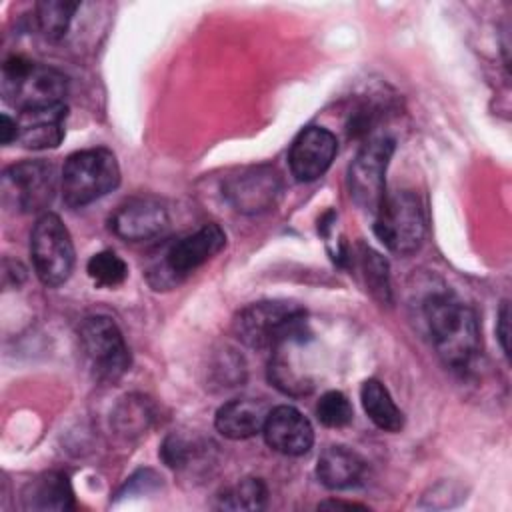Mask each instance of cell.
I'll list each match as a JSON object with an SVG mask.
<instances>
[{"instance_id":"cell-1","label":"cell","mask_w":512,"mask_h":512,"mask_svg":"<svg viewBox=\"0 0 512 512\" xmlns=\"http://www.w3.org/2000/svg\"><path fill=\"white\" fill-rule=\"evenodd\" d=\"M424 318L438 356L450 368H466L480 352L476 312L452 294H434L424 304Z\"/></svg>"},{"instance_id":"cell-2","label":"cell","mask_w":512,"mask_h":512,"mask_svg":"<svg viewBox=\"0 0 512 512\" xmlns=\"http://www.w3.org/2000/svg\"><path fill=\"white\" fill-rule=\"evenodd\" d=\"M232 330L242 344L256 350H274L288 340L310 336L306 310L286 300L248 304L236 314Z\"/></svg>"},{"instance_id":"cell-3","label":"cell","mask_w":512,"mask_h":512,"mask_svg":"<svg viewBox=\"0 0 512 512\" xmlns=\"http://www.w3.org/2000/svg\"><path fill=\"white\" fill-rule=\"evenodd\" d=\"M224 246V230L218 224H204L188 236L162 244L148 262L146 278L154 290L174 288L186 276L214 258Z\"/></svg>"},{"instance_id":"cell-4","label":"cell","mask_w":512,"mask_h":512,"mask_svg":"<svg viewBox=\"0 0 512 512\" xmlns=\"http://www.w3.org/2000/svg\"><path fill=\"white\" fill-rule=\"evenodd\" d=\"M120 184V166L108 148H88L66 158L62 168V198L72 208H82Z\"/></svg>"},{"instance_id":"cell-5","label":"cell","mask_w":512,"mask_h":512,"mask_svg":"<svg viewBox=\"0 0 512 512\" xmlns=\"http://www.w3.org/2000/svg\"><path fill=\"white\" fill-rule=\"evenodd\" d=\"M66 76L54 68L12 56L2 66V96L14 108L30 110L64 102Z\"/></svg>"},{"instance_id":"cell-6","label":"cell","mask_w":512,"mask_h":512,"mask_svg":"<svg viewBox=\"0 0 512 512\" xmlns=\"http://www.w3.org/2000/svg\"><path fill=\"white\" fill-rule=\"evenodd\" d=\"M374 232L394 254L408 256L416 252L426 234L424 208L418 196L408 190L386 194L384 202L376 210Z\"/></svg>"},{"instance_id":"cell-7","label":"cell","mask_w":512,"mask_h":512,"mask_svg":"<svg viewBox=\"0 0 512 512\" xmlns=\"http://www.w3.org/2000/svg\"><path fill=\"white\" fill-rule=\"evenodd\" d=\"M30 254L36 276L46 286L64 284L74 268V244L58 214L44 212L30 234Z\"/></svg>"},{"instance_id":"cell-8","label":"cell","mask_w":512,"mask_h":512,"mask_svg":"<svg viewBox=\"0 0 512 512\" xmlns=\"http://www.w3.org/2000/svg\"><path fill=\"white\" fill-rule=\"evenodd\" d=\"M80 346L98 380L116 382L130 366L124 336L110 316H88L80 324Z\"/></svg>"},{"instance_id":"cell-9","label":"cell","mask_w":512,"mask_h":512,"mask_svg":"<svg viewBox=\"0 0 512 512\" xmlns=\"http://www.w3.org/2000/svg\"><path fill=\"white\" fill-rule=\"evenodd\" d=\"M394 154V140L378 134L368 138L358 150L348 170V188L352 200L376 214L386 198V168Z\"/></svg>"},{"instance_id":"cell-10","label":"cell","mask_w":512,"mask_h":512,"mask_svg":"<svg viewBox=\"0 0 512 512\" xmlns=\"http://www.w3.org/2000/svg\"><path fill=\"white\" fill-rule=\"evenodd\" d=\"M56 192V170L46 160H24L2 174V200L6 206L30 214L44 210Z\"/></svg>"},{"instance_id":"cell-11","label":"cell","mask_w":512,"mask_h":512,"mask_svg":"<svg viewBox=\"0 0 512 512\" xmlns=\"http://www.w3.org/2000/svg\"><path fill=\"white\" fill-rule=\"evenodd\" d=\"M170 226V214L162 200L154 196L130 198L118 206L110 218V230L126 242L160 238Z\"/></svg>"},{"instance_id":"cell-12","label":"cell","mask_w":512,"mask_h":512,"mask_svg":"<svg viewBox=\"0 0 512 512\" xmlns=\"http://www.w3.org/2000/svg\"><path fill=\"white\" fill-rule=\"evenodd\" d=\"M280 176L268 166H256L230 176L222 186L226 200L242 214L270 210L280 196Z\"/></svg>"},{"instance_id":"cell-13","label":"cell","mask_w":512,"mask_h":512,"mask_svg":"<svg viewBox=\"0 0 512 512\" xmlns=\"http://www.w3.org/2000/svg\"><path fill=\"white\" fill-rule=\"evenodd\" d=\"M338 150L336 136L322 126L304 128L288 152L290 172L298 182H314L330 168Z\"/></svg>"},{"instance_id":"cell-14","label":"cell","mask_w":512,"mask_h":512,"mask_svg":"<svg viewBox=\"0 0 512 512\" xmlns=\"http://www.w3.org/2000/svg\"><path fill=\"white\" fill-rule=\"evenodd\" d=\"M262 434L266 444L284 456H304L314 444L310 420L298 408L288 404L268 410Z\"/></svg>"},{"instance_id":"cell-15","label":"cell","mask_w":512,"mask_h":512,"mask_svg":"<svg viewBox=\"0 0 512 512\" xmlns=\"http://www.w3.org/2000/svg\"><path fill=\"white\" fill-rule=\"evenodd\" d=\"M66 104H50L40 108L22 110L16 118L18 136L24 148L30 150H46L56 148L64 138V120H66Z\"/></svg>"},{"instance_id":"cell-16","label":"cell","mask_w":512,"mask_h":512,"mask_svg":"<svg viewBox=\"0 0 512 512\" xmlns=\"http://www.w3.org/2000/svg\"><path fill=\"white\" fill-rule=\"evenodd\" d=\"M268 408L262 400L234 398L222 404L216 412V430L230 440H246L262 432Z\"/></svg>"},{"instance_id":"cell-17","label":"cell","mask_w":512,"mask_h":512,"mask_svg":"<svg viewBox=\"0 0 512 512\" xmlns=\"http://www.w3.org/2000/svg\"><path fill=\"white\" fill-rule=\"evenodd\" d=\"M366 474L364 458L346 446H328L316 464L318 480L330 490L358 486Z\"/></svg>"},{"instance_id":"cell-18","label":"cell","mask_w":512,"mask_h":512,"mask_svg":"<svg viewBox=\"0 0 512 512\" xmlns=\"http://www.w3.org/2000/svg\"><path fill=\"white\" fill-rule=\"evenodd\" d=\"M26 510H70L74 494L68 478L62 472H46L26 484L22 492Z\"/></svg>"},{"instance_id":"cell-19","label":"cell","mask_w":512,"mask_h":512,"mask_svg":"<svg viewBox=\"0 0 512 512\" xmlns=\"http://www.w3.org/2000/svg\"><path fill=\"white\" fill-rule=\"evenodd\" d=\"M360 400L362 408L368 414V418L384 432H400L404 426V414L402 410L394 404L390 392L386 386L376 380L368 378L364 380L360 388Z\"/></svg>"},{"instance_id":"cell-20","label":"cell","mask_w":512,"mask_h":512,"mask_svg":"<svg viewBox=\"0 0 512 512\" xmlns=\"http://www.w3.org/2000/svg\"><path fill=\"white\" fill-rule=\"evenodd\" d=\"M268 500L266 484L260 478H242L218 494V508L262 510Z\"/></svg>"},{"instance_id":"cell-21","label":"cell","mask_w":512,"mask_h":512,"mask_svg":"<svg viewBox=\"0 0 512 512\" xmlns=\"http://www.w3.org/2000/svg\"><path fill=\"white\" fill-rule=\"evenodd\" d=\"M78 10L76 2L66 0H44L36 4V22L40 32L48 40H58L66 34L68 24Z\"/></svg>"},{"instance_id":"cell-22","label":"cell","mask_w":512,"mask_h":512,"mask_svg":"<svg viewBox=\"0 0 512 512\" xmlns=\"http://www.w3.org/2000/svg\"><path fill=\"white\" fill-rule=\"evenodd\" d=\"M86 272L92 278V282L96 286L102 288H116L120 286L126 276H128V266L126 262L112 250H102L98 254H94L88 264H86Z\"/></svg>"},{"instance_id":"cell-23","label":"cell","mask_w":512,"mask_h":512,"mask_svg":"<svg viewBox=\"0 0 512 512\" xmlns=\"http://www.w3.org/2000/svg\"><path fill=\"white\" fill-rule=\"evenodd\" d=\"M360 266L368 284V290L372 292L374 298L380 302L390 300V282H388V264L386 260L370 250V248H360Z\"/></svg>"},{"instance_id":"cell-24","label":"cell","mask_w":512,"mask_h":512,"mask_svg":"<svg viewBox=\"0 0 512 512\" xmlns=\"http://www.w3.org/2000/svg\"><path fill=\"white\" fill-rule=\"evenodd\" d=\"M316 416H318L320 424H324L328 428H344L352 422L354 410H352L350 400L342 392L330 390L320 396V400L316 404Z\"/></svg>"},{"instance_id":"cell-25","label":"cell","mask_w":512,"mask_h":512,"mask_svg":"<svg viewBox=\"0 0 512 512\" xmlns=\"http://www.w3.org/2000/svg\"><path fill=\"white\" fill-rule=\"evenodd\" d=\"M160 456L170 468H184L192 458V444L178 434H170L160 448Z\"/></svg>"},{"instance_id":"cell-26","label":"cell","mask_w":512,"mask_h":512,"mask_svg":"<svg viewBox=\"0 0 512 512\" xmlns=\"http://www.w3.org/2000/svg\"><path fill=\"white\" fill-rule=\"evenodd\" d=\"M158 486V476L152 472V470H140V472H136L126 484H124V488H122V492H120V496H128V494H142V490L144 492H150V490H154Z\"/></svg>"},{"instance_id":"cell-27","label":"cell","mask_w":512,"mask_h":512,"mask_svg":"<svg viewBox=\"0 0 512 512\" xmlns=\"http://www.w3.org/2000/svg\"><path fill=\"white\" fill-rule=\"evenodd\" d=\"M496 334H498V340H500V344H502L504 354L508 356V354H510V308H508V302H504L502 308H500V312H498Z\"/></svg>"},{"instance_id":"cell-28","label":"cell","mask_w":512,"mask_h":512,"mask_svg":"<svg viewBox=\"0 0 512 512\" xmlns=\"http://www.w3.org/2000/svg\"><path fill=\"white\" fill-rule=\"evenodd\" d=\"M18 136V124L8 114H2V144L14 142Z\"/></svg>"},{"instance_id":"cell-29","label":"cell","mask_w":512,"mask_h":512,"mask_svg":"<svg viewBox=\"0 0 512 512\" xmlns=\"http://www.w3.org/2000/svg\"><path fill=\"white\" fill-rule=\"evenodd\" d=\"M320 508H346V510H352V508H360L364 510L366 506L362 504H354V502H340V500H326L320 504Z\"/></svg>"}]
</instances>
